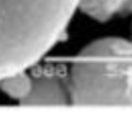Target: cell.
<instances>
[{"mask_svg": "<svg viewBox=\"0 0 132 126\" xmlns=\"http://www.w3.org/2000/svg\"><path fill=\"white\" fill-rule=\"evenodd\" d=\"M76 8L78 0H0V81L37 64Z\"/></svg>", "mask_w": 132, "mask_h": 126, "instance_id": "obj_1", "label": "cell"}, {"mask_svg": "<svg viewBox=\"0 0 132 126\" xmlns=\"http://www.w3.org/2000/svg\"><path fill=\"white\" fill-rule=\"evenodd\" d=\"M29 73V89L20 102L24 105L70 104L66 72L50 66Z\"/></svg>", "mask_w": 132, "mask_h": 126, "instance_id": "obj_3", "label": "cell"}, {"mask_svg": "<svg viewBox=\"0 0 132 126\" xmlns=\"http://www.w3.org/2000/svg\"><path fill=\"white\" fill-rule=\"evenodd\" d=\"M78 8L91 18L104 22L116 15L132 13V0H78Z\"/></svg>", "mask_w": 132, "mask_h": 126, "instance_id": "obj_4", "label": "cell"}, {"mask_svg": "<svg viewBox=\"0 0 132 126\" xmlns=\"http://www.w3.org/2000/svg\"><path fill=\"white\" fill-rule=\"evenodd\" d=\"M66 81L70 104L132 105V38L90 42L70 59Z\"/></svg>", "mask_w": 132, "mask_h": 126, "instance_id": "obj_2", "label": "cell"}]
</instances>
